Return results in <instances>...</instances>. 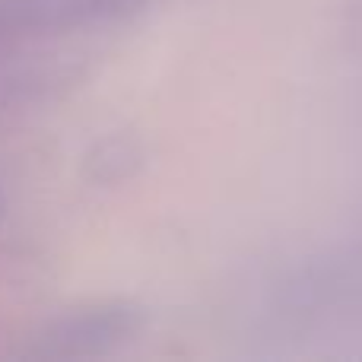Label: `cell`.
Returning a JSON list of instances; mask_svg holds the SVG:
<instances>
[{"label": "cell", "mask_w": 362, "mask_h": 362, "mask_svg": "<svg viewBox=\"0 0 362 362\" xmlns=\"http://www.w3.org/2000/svg\"><path fill=\"white\" fill-rule=\"evenodd\" d=\"M140 327V312L131 305H105L93 312H80L74 318L57 321V327L48 334L54 344V353L64 356H86V353H105L127 340Z\"/></svg>", "instance_id": "6da1fadb"}]
</instances>
